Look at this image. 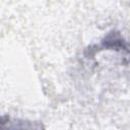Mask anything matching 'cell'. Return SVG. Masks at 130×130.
<instances>
[{"label":"cell","mask_w":130,"mask_h":130,"mask_svg":"<svg viewBox=\"0 0 130 130\" xmlns=\"http://www.w3.org/2000/svg\"><path fill=\"white\" fill-rule=\"evenodd\" d=\"M1 130H46L39 121L13 118L3 115L1 119Z\"/></svg>","instance_id":"obj_1"}]
</instances>
